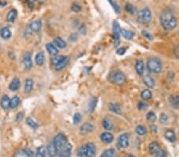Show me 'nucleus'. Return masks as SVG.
<instances>
[{
  "label": "nucleus",
  "mask_w": 179,
  "mask_h": 157,
  "mask_svg": "<svg viewBox=\"0 0 179 157\" xmlns=\"http://www.w3.org/2000/svg\"><path fill=\"white\" fill-rule=\"evenodd\" d=\"M141 98L145 100V101H147L149 99H151L152 98V93H151V91L149 90H144V91L141 93Z\"/></svg>",
  "instance_id": "35"
},
{
  "label": "nucleus",
  "mask_w": 179,
  "mask_h": 157,
  "mask_svg": "<svg viewBox=\"0 0 179 157\" xmlns=\"http://www.w3.org/2000/svg\"><path fill=\"white\" fill-rule=\"evenodd\" d=\"M69 60H70V58L69 56H62V59L58 61V63L55 65V68H56L57 71H60V70L64 68V67L69 63Z\"/></svg>",
  "instance_id": "9"
},
{
  "label": "nucleus",
  "mask_w": 179,
  "mask_h": 157,
  "mask_svg": "<svg viewBox=\"0 0 179 157\" xmlns=\"http://www.w3.org/2000/svg\"><path fill=\"white\" fill-rule=\"evenodd\" d=\"M152 14L147 7L143 8L138 14V22L142 24H147L151 21Z\"/></svg>",
  "instance_id": "4"
},
{
  "label": "nucleus",
  "mask_w": 179,
  "mask_h": 157,
  "mask_svg": "<svg viewBox=\"0 0 179 157\" xmlns=\"http://www.w3.org/2000/svg\"><path fill=\"white\" fill-rule=\"evenodd\" d=\"M100 139L103 142H104L106 144H109V143H112L114 140V137L113 135L111 133L108 132H105L103 133L101 136H100Z\"/></svg>",
  "instance_id": "15"
},
{
  "label": "nucleus",
  "mask_w": 179,
  "mask_h": 157,
  "mask_svg": "<svg viewBox=\"0 0 179 157\" xmlns=\"http://www.w3.org/2000/svg\"><path fill=\"white\" fill-rule=\"evenodd\" d=\"M26 123L30 125V126L31 127V128H33V129H36L38 128V125L34 121H33L32 118H30V117H28L27 119H26Z\"/></svg>",
  "instance_id": "40"
},
{
  "label": "nucleus",
  "mask_w": 179,
  "mask_h": 157,
  "mask_svg": "<svg viewBox=\"0 0 179 157\" xmlns=\"http://www.w3.org/2000/svg\"><path fill=\"white\" fill-rule=\"evenodd\" d=\"M47 152L50 157L56 156L58 154V150L57 149V148L55 147L53 142L49 143V145H47Z\"/></svg>",
  "instance_id": "16"
},
{
  "label": "nucleus",
  "mask_w": 179,
  "mask_h": 157,
  "mask_svg": "<svg viewBox=\"0 0 179 157\" xmlns=\"http://www.w3.org/2000/svg\"><path fill=\"white\" fill-rule=\"evenodd\" d=\"M0 105L2 108L4 109H7L10 108V98L7 96V95H3L1 99V101H0Z\"/></svg>",
  "instance_id": "17"
},
{
  "label": "nucleus",
  "mask_w": 179,
  "mask_h": 157,
  "mask_svg": "<svg viewBox=\"0 0 179 157\" xmlns=\"http://www.w3.org/2000/svg\"><path fill=\"white\" fill-rule=\"evenodd\" d=\"M54 44L60 48H64L67 45L66 42L61 37H56L54 40Z\"/></svg>",
  "instance_id": "26"
},
{
  "label": "nucleus",
  "mask_w": 179,
  "mask_h": 157,
  "mask_svg": "<svg viewBox=\"0 0 179 157\" xmlns=\"http://www.w3.org/2000/svg\"><path fill=\"white\" fill-rule=\"evenodd\" d=\"M126 51H127L126 48L121 47V48H118L117 51H116V53H117L118 55H120V56H122V55H124V54H125Z\"/></svg>",
  "instance_id": "47"
},
{
  "label": "nucleus",
  "mask_w": 179,
  "mask_h": 157,
  "mask_svg": "<svg viewBox=\"0 0 179 157\" xmlns=\"http://www.w3.org/2000/svg\"><path fill=\"white\" fill-rule=\"evenodd\" d=\"M97 105V98L96 97H92L91 100L89 102V111L90 112H94L96 107Z\"/></svg>",
  "instance_id": "36"
},
{
  "label": "nucleus",
  "mask_w": 179,
  "mask_h": 157,
  "mask_svg": "<svg viewBox=\"0 0 179 157\" xmlns=\"http://www.w3.org/2000/svg\"><path fill=\"white\" fill-rule=\"evenodd\" d=\"M17 15H18L17 10H14V9H12L8 12L7 16V20L8 22H12L15 20L16 18H17Z\"/></svg>",
  "instance_id": "23"
},
{
  "label": "nucleus",
  "mask_w": 179,
  "mask_h": 157,
  "mask_svg": "<svg viewBox=\"0 0 179 157\" xmlns=\"http://www.w3.org/2000/svg\"><path fill=\"white\" fill-rule=\"evenodd\" d=\"M36 63L38 66H42L45 62V55H44L43 52H39L35 56Z\"/></svg>",
  "instance_id": "21"
},
{
  "label": "nucleus",
  "mask_w": 179,
  "mask_h": 157,
  "mask_svg": "<svg viewBox=\"0 0 179 157\" xmlns=\"http://www.w3.org/2000/svg\"><path fill=\"white\" fill-rule=\"evenodd\" d=\"M118 147L120 148H125L128 147L129 145V138H128V135L127 133H123L120 135L117 140Z\"/></svg>",
  "instance_id": "7"
},
{
  "label": "nucleus",
  "mask_w": 179,
  "mask_h": 157,
  "mask_svg": "<svg viewBox=\"0 0 179 157\" xmlns=\"http://www.w3.org/2000/svg\"><path fill=\"white\" fill-rule=\"evenodd\" d=\"M103 126L107 130H112L113 129V123L109 118H104L103 120Z\"/></svg>",
  "instance_id": "32"
},
{
  "label": "nucleus",
  "mask_w": 179,
  "mask_h": 157,
  "mask_svg": "<svg viewBox=\"0 0 179 157\" xmlns=\"http://www.w3.org/2000/svg\"><path fill=\"white\" fill-rule=\"evenodd\" d=\"M80 32H81V33H83V34H85V26L84 25H82L81 27L80 28Z\"/></svg>",
  "instance_id": "54"
},
{
  "label": "nucleus",
  "mask_w": 179,
  "mask_h": 157,
  "mask_svg": "<svg viewBox=\"0 0 179 157\" xmlns=\"http://www.w3.org/2000/svg\"><path fill=\"white\" fill-rule=\"evenodd\" d=\"M174 55H175L178 58H179V45L175 46V48H174Z\"/></svg>",
  "instance_id": "53"
},
{
  "label": "nucleus",
  "mask_w": 179,
  "mask_h": 157,
  "mask_svg": "<svg viewBox=\"0 0 179 157\" xmlns=\"http://www.w3.org/2000/svg\"><path fill=\"white\" fill-rule=\"evenodd\" d=\"M14 157H31L30 155L27 153L26 150H19L18 152H15V154L14 155Z\"/></svg>",
  "instance_id": "38"
},
{
  "label": "nucleus",
  "mask_w": 179,
  "mask_h": 157,
  "mask_svg": "<svg viewBox=\"0 0 179 157\" xmlns=\"http://www.w3.org/2000/svg\"><path fill=\"white\" fill-rule=\"evenodd\" d=\"M0 35L3 39H9L11 37V32L9 28H3L0 30Z\"/></svg>",
  "instance_id": "27"
},
{
  "label": "nucleus",
  "mask_w": 179,
  "mask_h": 157,
  "mask_svg": "<svg viewBox=\"0 0 179 157\" xmlns=\"http://www.w3.org/2000/svg\"><path fill=\"white\" fill-rule=\"evenodd\" d=\"M7 5V2L5 1H0V6H5Z\"/></svg>",
  "instance_id": "55"
},
{
  "label": "nucleus",
  "mask_w": 179,
  "mask_h": 157,
  "mask_svg": "<svg viewBox=\"0 0 179 157\" xmlns=\"http://www.w3.org/2000/svg\"><path fill=\"white\" fill-rule=\"evenodd\" d=\"M170 102L172 107H174L175 109L179 108V95L170 97Z\"/></svg>",
  "instance_id": "30"
},
{
  "label": "nucleus",
  "mask_w": 179,
  "mask_h": 157,
  "mask_svg": "<svg viewBox=\"0 0 179 157\" xmlns=\"http://www.w3.org/2000/svg\"><path fill=\"white\" fill-rule=\"evenodd\" d=\"M123 157H136V156L131 154H127V155H125V156H124Z\"/></svg>",
  "instance_id": "56"
},
{
  "label": "nucleus",
  "mask_w": 179,
  "mask_h": 157,
  "mask_svg": "<svg viewBox=\"0 0 179 157\" xmlns=\"http://www.w3.org/2000/svg\"><path fill=\"white\" fill-rule=\"evenodd\" d=\"M110 81L116 85H122L126 82L125 75L120 71H112L109 76Z\"/></svg>",
  "instance_id": "3"
},
{
  "label": "nucleus",
  "mask_w": 179,
  "mask_h": 157,
  "mask_svg": "<svg viewBox=\"0 0 179 157\" xmlns=\"http://www.w3.org/2000/svg\"><path fill=\"white\" fill-rule=\"evenodd\" d=\"M22 119H23V114L22 113V112H20V113H18V114H17V117H16V122H19Z\"/></svg>",
  "instance_id": "52"
},
{
  "label": "nucleus",
  "mask_w": 179,
  "mask_h": 157,
  "mask_svg": "<svg viewBox=\"0 0 179 157\" xmlns=\"http://www.w3.org/2000/svg\"><path fill=\"white\" fill-rule=\"evenodd\" d=\"M109 3H110V4L113 6V9L115 10V12L116 13H119L120 12V6H118V4L116 3H115V2H113L112 0H110L109 1Z\"/></svg>",
  "instance_id": "45"
},
{
  "label": "nucleus",
  "mask_w": 179,
  "mask_h": 157,
  "mask_svg": "<svg viewBox=\"0 0 179 157\" xmlns=\"http://www.w3.org/2000/svg\"><path fill=\"white\" fill-rule=\"evenodd\" d=\"M23 63L25 65V68L26 69H31L33 66V63H32V59H31V53H27L25 54V56L23 57Z\"/></svg>",
  "instance_id": "13"
},
{
  "label": "nucleus",
  "mask_w": 179,
  "mask_h": 157,
  "mask_svg": "<svg viewBox=\"0 0 179 157\" xmlns=\"http://www.w3.org/2000/svg\"><path fill=\"white\" fill-rule=\"evenodd\" d=\"M71 9L72 11H74L75 13H79L81 10V6L78 4V3H72V4Z\"/></svg>",
  "instance_id": "43"
},
{
  "label": "nucleus",
  "mask_w": 179,
  "mask_h": 157,
  "mask_svg": "<svg viewBox=\"0 0 179 157\" xmlns=\"http://www.w3.org/2000/svg\"><path fill=\"white\" fill-rule=\"evenodd\" d=\"M156 157H166V152L163 149H160L157 152Z\"/></svg>",
  "instance_id": "48"
},
{
  "label": "nucleus",
  "mask_w": 179,
  "mask_h": 157,
  "mask_svg": "<svg viewBox=\"0 0 179 157\" xmlns=\"http://www.w3.org/2000/svg\"><path fill=\"white\" fill-rule=\"evenodd\" d=\"M146 119L148 120L149 122H154L155 120H156V115H155V114H154V112L152 111L148 112L147 114H146Z\"/></svg>",
  "instance_id": "41"
},
{
  "label": "nucleus",
  "mask_w": 179,
  "mask_h": 157,
  "mask_svg": "<svg viewBox=\"0 0 179 157\" xmlns=\"http://www.w3.org/2000/svg\"><path fill=\"white\" fill-rule=\"evenodd\" d=\"M168 121V117L166 116L165 114H162L160 116V122L162 124H166V122Z\"/></svg>",
  "instance_id": "46"
},
{
  "label": "nucleus",
  "mask_w": 179,
  "mask_h": 157,
  "mask_svg": "<svg viewBox=\"0 0 179 157\" xmlns=\"http://www.w3.org/2000/svg\"><path fill=\"white\" fill-rule=\"evenodd\" d=\"M160 149H161L160 145H159V143L156 141L151 142L148 146L149 152H150V154L151 155H156L157 152H159Z\"/></svg>",
  "instance_id": "11"
},
{
  "label": "nucleus",
  "mask_w": 179,
  "mask_h": 157,
  "mask_svg": "<svg viewBox=\"0 0 179 157\" xmlns=\"http://www.w3.org/2000/svg\"><path fill=\"white\" fill-rule=\"evenodd\" d=\"M19 103H20V99L18 98V96H14L12 99H10V108L14 109V108L18 107Z\"/></svg>",
  "instance_id": "34"
},
{
  "label": "nucleus",
  "mask_w": 179,
  "mask_h": 157,
  "mask_svg": "<svg viewBox=\"0 0 179 157\" xmlns=\"http://www.w3.org/2000/svg\"><path fill=\"white\" fill-rule=\"evenodd\" d=\"M142 33H143V35L145 37H146L147 39H149V40H151V41L153 40V37H152V35H151L148 32H146V31L145 30H143L142 31Z\"/></svg>",
  "instance_id": "50"
},
{
  "label": "nucleus",
  "mask_w": 179,
  "mask_h": 157,
  "mask_svg": "<svg viewBox=\"0 0 179 157\" xmlns=\"http://www.w3.org/2000/svg\"><path fill=\"white\" fill-rule=\"evenodd\" d=\"M77 157H87V149H86V145H82L77 150Z\"/></svg>",
  "instance_id": "31"
},
{
  "label": "nucleus",
  "mask_w": 179,
  "mask_h": 157,
  "mask_svg": "<svg viewBox=\"0 0 179 157\" xmlns=\"http://www.w3.org/2000/svg\"><path fill=\"white\" fill-rule=\"evenodd\" d=\"M86 149H87V157H94L96 156V146L93 143H88L86 145Z\"/></svg>",
  "instance_id": "14"
},
{
  "label": "nucleus",
  "mask_w": 179,
  "mask_h": 157,
  "mask_svg": "<svg viewBox=\"0 0 179 157\" xmlns=\"http://www.w3.org/2000/svg\"><path fill=\"white\" fill-rule=\"evenodd\" d=\"M46 49L49 52V53L52 56H56L57 54L58 53V50L57 48L55 47V45H54L53 44L49 43L46 45Z\"/></svg>",
  "instance_id": "24"
},
{
  "label": "nucleus",
  "mask_w": 179,
  "mask_h": 157,
  "mask_svg": "<svg viewBox=\"0 0 179 157\" xmlns=\"http://www.w3.org/2000/svg\"><path fill=\"white\" fill-rule=\"evenodd\" d=\"M109 109L113 113H115V114H121L120 106L117 103H113V102L110 103Z\"/></svg>",
  "instance_id": "29"
},
{
  "label": "nucleus",
  "mask_w": 179,
  "mask_h": 157,
  "mask_svg": "<svg viewBox=\"0 0 179 157\" xmlns=\"http://www.w3.org/2000/svg\"><path fill=\"white\" fill-rule=\"evenodd\" d=\"M80 121H81V114H80V113L75 114L74 117H73V123H74L75 125H77L78 124Z\"/></svg>",
  "instance_id": "44"
},
{
  "label": "nucleus",
  "mask_w": 179,
  "mask_h": 157,
  "mask_svg": "<svg viewBox=\"0 0 179 157\" xmlns=\"http://www.w3.org/2000/svg\"><path fill=\"white\" fill-rule=\"evenodd\" d=\"M160 22L162 26L166 30H171L177 26L178 22L174 13L170 10H165L160 15Z\"/></svg>",
  "instance_id": "1"
},
{
  "label": "nucleus",
  "mask_w": 179,
  "mask_h": 157,
  "mask_svg": "<svg viewBox=\"0 0 179 157\" xmlns=\"http://www.w3.org/2000/svg\"><path fill=\"white\" fill-rule=\"evenodd\" d=\"M33 86V81L31 78H27L26 80V84H25V93H30Z\"/></svg>",
  "instance_id": "28"
},
{
  "label": "nucleus",
  "mask_w": 179,
  "mask_h": 157,
  "mask_svg": "<svg viewBox=\"0 0 179 157\" xmlns=\"http://www.w3.org/2000/svg\"><path fill=\"white\" fill-rule=\"evenodd\" d=\"M53 143H54L55 147L57 148V149L58 150L59 152L60 150H62L68 144V140H67L66 136L64 134L58 133L56 137H54Z\"/></svg>",
  "instance_id": "5"
},
{
  "label": "nucleus",
  "mask_w": 179,
  "mask_h": 157,
  "mask_svg": "<svg viewBox=\"0 0 179 157\" xmlns=\"http://www.w3.org/2000/svg\"><path fill=\"white\" fill-rule=\"evenodd\" d=\"M165 137L166 140H168L170 142H174L176 140V135L171 129H167L165 132Z\"/></svg>",
  "instance_id": "20"
},
{
  "label": "nucleus",
  "mask_w": 179,
  "mask_h": 157,
  "mask_svg": "<svg viewBox=\"0 0 179 157\" xmlns=\"http://www.w3.org/2000/svg\"><path fill=\"white\" fill-rule=\"evenodd\" d=\"M138 107L139 109H145L147 107V104L144 102H139L138 104Z\"/></svg>",
  "instance_id": "49"
},
{
  "label": "nucleus",
  "mask_w": 179,
  "mask_h": 157,
  "mask_svg": "<svg viewBox=\"0 0 179 157\" xmlns=\"http://www.w3.org/2000/svg\"><path fill=\"white\" fill-rule=\"evenodd\" d=\"M136 71L139 76H142V75H143V72H144V63H143V60H138L136 61Z\"/></svg>",
  "instance_id": "19"
},
{
  "label": "nucleus",
  "mask_w": 179,
  "mask_h": 157,
  "mask_svg": "<svg viewBox=\"0 0 179 157\" xmlns=\"http://www.w3.org/2000/svg\"><path fill=\"white\" fill-rule=\"evenodd\" d=\"M143 82H144L145 85L148 86V87H150V88H152V87H154V80L151 78V76H144V77H143Z\"/></svg>",
  "instance_id": "25"
},
{
  "label": "nucleus",
  "mask_w": 179,
  "mask_h": 157,
  "mask_svg": "<svg viewBox=\"0 0 179 157\" xmlns=\"http://www.w3.org/2000/svg\"><path fill=\"white\" fill-rule=\"evenodd\" d=\"M136 131L137 133V134L139 136H144L146 133V129L144 125H138L136 127Z\"/></svg>",
  "instance_id": "37"
},
{
  "label": "nucleus",
  "mask_w": 179,
  "mask_h": 157,
  "mask_svg": "<svg viewBox=\"0 0 179 157\" xmlns=\"http://www.w3.org/2000/svg\"><path fill=\"white\" fill-rule=\"evenodd\" d=\"M95 127L92 124H91V123H85L84 125H82L81 127H80V133L81 134L85 135L88 133H92Z\"/></svg>",
  "instance_id": "10"
},
{
  "label": "nucleus",
  "mask_w": 179,
  "mask_h": 157,
  "mask_svg": "<svg viewBox=\"0 0 179 157\" xmlns=\"http://www.w3.org/2000/svg\"><path fill=\"white\" fill-rule=\"evenodd\" d=\"M121 34L127 40H131L134 37V36H135V33L134 32L125 30V29H122L121 30Z\"/></svg>",
  "instance_id": "22"
},
{
  "label": "nucleus",
  "mask_w": 179,
  "mask_h": 157,
  "mask_svg": "<svg viewBox=\"0 0 179 157\" xmlns=\"http://www.w3.org/2000/svg\"><path fill=\"white\" fill-rule=\"evenodd\" d=\"M42 26V23L41 20H36L33 21V22L30 23V25H29V28L32 32H38L41 29Z\"/></svg>",
  "instance_id": "12"
},
{
  "label": "nucleus",
  "mask_w": 179,
  "mask_h": 157,
  "mask_svg": "<svg viewBox=\"0 0 179 157\" xmlns=\"http://www.w3.org/2000/svg\"><path fill=\"white\" fill-rule=\"evenodd\" d=\"M125 9L130 14H134L135 12H136V9H135V7H134L133 6L131 5L130 3H127V4H126Z\"/></svg>",
  "instance_id": "42"
},
{
  "label": "nucleus",
  "mask_w": 179,
  "mask_h": 157,
  "mask_svg": "<svg viewBox=\"0 0 179 157\" xmlns=\"http://www.w3.org/2000/svg\"><path fill=\"white\" fill-rule=\"evenodd\" d=\"M46 156V148L44 146L39 147L37 150V153H36L35 157H45Z\"/></svg>",
  "instance_id": "39"
},
{
  "label": "nucleus",
  "mask_w": 179,
  "mask_h": 157,
  "mask_svg": "<svg viewBox=\"0 0 179 157\" xmlns=\"http://www.w3.org/2000/svg\"><path fill=\"white\" fill-rule=\"evenodd\" d=\"M77 39V34L76 33H72L71 35L69 36V41H75Z\"/></svg>",
  "instance_id": "51"
},
{
  "label": "nucleus",
  "mask_w": 179,
  "mask_h": 157,
  "mask_svg": "<svg viewBox=\"0 0 179 157\" xmlns=\"http://www.w3.org/2000/svg\"><path fill=\"white\" fill-rule=\"evenodd\" d=\"M100 157H115V150L114 148H109L105 150Z\"/></svg>",
  "instance_id": "33"
},
{
  "label": "nucleus",
  "mask_w": 179,
  "mask_h": 157,
  "mask_svg": "<svg viewBox=\"0 0 179 157\" xmlns=\"http://www.w3.org/2000/svg\"><path fill=\"white\" fill-rule=\"evenodd\" d=\"M19 87H20V80L18 78H14L10 83L9 88H10V91H18Z\"/></svg>",
  "instance_id": "18"
},
{
  "label": "nucleus",
  "mask_w": 179,
  "mask_h": 157,
  "mask_svg": "<svg viewBox=\"0 0 179 157\" xmlns=\"http://www.w3.org/2000/svg\"><path fill=\"white\" fill-rule=\"evenodd\" d=\"M147 68L152 73H160L162 68L161 60L157 57H151L147 60Z\"/></svg>",
  "instance_id": "2"
},
{
  "label": "nucleus",
  "mask_w": 179,
  "mask_h": 157,
  "mask_svg": "<svg viewBox=\"0 0 179 157\" xmlns=\"http://www.w3.org/2000/svg\"><path fill=\"white\" fill-rule=\"evenodd\" d=\"M72 145L71 144L68 143L62 150H60L58 152L57 157H70L71 156Z\"/></svg>",
  "instance_id": "8"
},
{
  "label": "nucleus",
  "mask_w": 179,
  "mask_h": 157,
  "mask_svg": "<svg viewBox=\"0 0 179 157\" xmlns=\"http://www.w3.org/2000/svg\"><path fill=\"white\" fill-rule=\"evenodd\" d=\"M112 30H113V37H114V45L115 47H117L120 44V38L121 35V28L119 23L117 22L114 21L112 25Z\"/></svg>",
  "instance_id": "6"
}]
</instances>
